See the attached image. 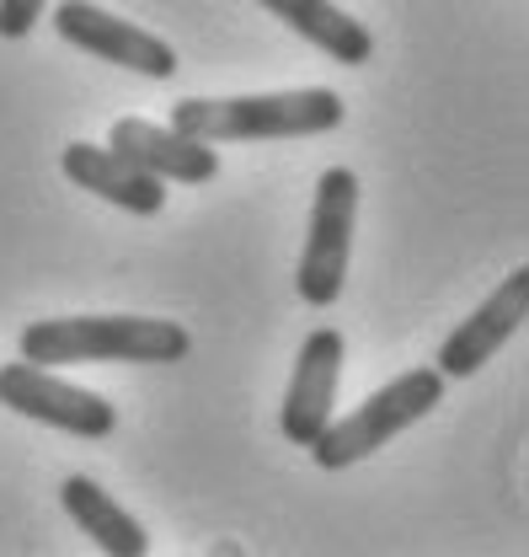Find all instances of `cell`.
Returning a JSON list of instances; mask_svg holds the SVG:
<instances>
[{
    "label": "cell",
    "mask_w": 529,
    "mask_h": 557,
    "mask_svg": "<svg viewBox=\"0 0 529 557\" xmlns=\"http://www.w3.org/2000/svg\"><path fill=\"white\" fill-rule=\"evenodd\" d=\"M257 5L273 11L284 27H294L311 49H322L337 65H369L375 60V33L331 0H257Z\"/></svg>",
    "instance_id": "8fae6325"
},
{
    "label": "cell",
    "mask_w": 529,
    "mask_h": 557,
    "mask_svg": "<svg viewBox=\"0 0 529 557\" xmlns=\"http://www.w3.org/2000/svg\"><path fill=\"white\" fill-rule=\"evenodd\" d=\"M60 498H65L70 520H75L102 553H113V557H144L150 553L144 525H139V520H134L129 509H124L102 483H91V478H70V483L60 487Z\"/></svg>",
    "instance_id": "7c38bea8"
},
{
    "label": "cell",
    "mask_w": 529,
    "mask_h": 557,
    "mask_svg": "<svg viewBox=\"0 0 529 557\" xmlns=\"http://www.w3.org/2000/svg\"><path fill=\"white\" fill-rule=\"evenodd\" d=\"M342 124V97L327 86L263 91V97H182L172 108V129L230 145V139H311Z\"/></svg>",
    "instance_id": "6da1fadb"
},
{
    "label": "cell",
    "mask_w": 529,
    "mask_h": 557,
    "mask_svg": "<svg viewBox=\"0 0 529 557\" xmlns=\"http://www.w3.org/2000/svg\"><path fill=\"white\" fill-rule=\"evenodd\" d=\"M353 220H358V177L348 166H327L316 183V205H311V231H305V252H300V300L327 311L342 295L348 258H353Z\"/></svg>",
    "instance_id": "277c9868"
},
{
    "label": "cell",
    "mask_w": 529,
    "mask_h": 557,
    "mask_svg": "<svg viewBox=\"0 0 529 557\" xmlns=\"http://www.w3.org/2000/svg\"><path fill=\"white\" fill-rule=\"evenodd\" d=\"M444 397V375L439 370H406L396 381H386L380 392H369L348 418H327V429L311 440V456L316 467L342 472L375 450H386V440H396L401 429H412L417 418H428Z\"/></svg>",
    "instance_id": "3957f363"
},
{
    "label": "cell",
    "mask_w": 529,
    "mask_h": 557,
    "mask_svg": "<svg viewBox=\"0 0 529 557\" xmlns=\"http://www.w3.org/2000/svg\"><path fill=\"white\" fill-rule=\"evenodd\" d=\"M342 333L337 327H316L305 344H300V359H294V375H289V392H284V440L311 450V440L327 429L331 408H337V381H342Z\"/></svg>",
    "instance_id": "ba28073f"
},
{
    "label": "cell",
    "mask_w": 529,
    "mask_h": 557,
    "mask_svg": "<svg viewBox=\"0 0 529 557\" xmlns=\"http://www.w3.org/2000/svg\"><path fill=\"white\" fill-rule=\"evenodd\" d=\"M525 311H529V269L519 263V269L503 278V284H497V289L465 317L461 327L439 344L433 370H439L444 381H470L481 364H492L497 348L525 327Z\"/></svg>",
    "instance_id": "52a82bcc"
},
{
    "label": "cell",
    "mask_w": 529,
    "mask_h": 557,
    "mask_svg": "<svg viewBox=\"0 0 529 557\" xmlns=\"http://www.w3.org/2000/svg\"><path fill=\"white\" fill-rule=\"evenodd\" d=\"M65 177L75 188L108 199V205L129 209V214H161L166 209V183L150 177L144 166H134L113 145H86V139L65 145Z\"/></svg>",
    "instance_id": "30bf717a"
},
{
    "label": "cell",
    "mask_w": 529,
    "mask_h": 557,
    "mask_svg": "<svg viewBox=\"0 0 529 557\" xmlns=\"http://www.w3.org/2000/svg\"><path fill=\"white\" fill-rule=\"evenodd\" d=\"M54 33L65 44H75V49L108 60V65L134 70V75H150V81H172L177 75V49L166 38L134 27V22L91 5V0H60L54 5Z\"/></svg>",
    "instance_id": "8992f818"
},
{
    "label": "cell",
    "mask_w": 529,
    "mask_h": 557,
    "mask_svg": "<svg viewBox=\"0 0 529 557\" xmlns=\"http://www.w3.org/2000/svg\"><path fill=\"white\" fill-rule=\"evenodd\" d=\"M0 408L38 418V423L65 429V434H80V440H108L118 429V408L108 397H97L86 386H70V381L49 375L33 359L0 364Z\"/></svg>",
    "instance_id": "5b68a950"
},
{
    "label": "cell",
    "mask_w": 529,
    "mask_h": 557,
    "mask_svg": "<svg viewBox=\"0 0 529 557\" xmlns=\"http://www.w3.org/2000/svg\"><path fill=\"white\" fill-rule=\"evenodd\" d=\"M22 359L33 364H172L193 338L161 317H54L22 327Z\"/></svg>",
    "instance_id": "7a4b0ae2"
},
{
    "label": "cell",
    "mask_w": 529,
    "mask_h": 557,
    "mask_svg": "<svg viewBox=\"0 0 529 557\" xmlns=\"http://www.w3.org/2000/svg\"><path fill=\"white\" fill-rule=\"evenodd\" d=\"M43 16V0H0V38H27Z\"/></svg>",
    "instance_id": "4fadbf2b"
},
{
    "label": "cell",
    "mask_w": 529,
    "mask_h": 557,
    "mask_svg": "<svg viewBox=\"0 0 529 557\" xmlns=\"http://www.w3.org/2000/svg\"><path fill=\"white\" fill-rule=\"evenodd\" d=\"M118 156H129L134 166H144L150 177L161 183H214L219 177V150L203 145V139L182 135V129H166V124H144V119H118L113 139H108Z\"/></svg>",
    "instance_id": "9c48e42d"
}]
</instances>
